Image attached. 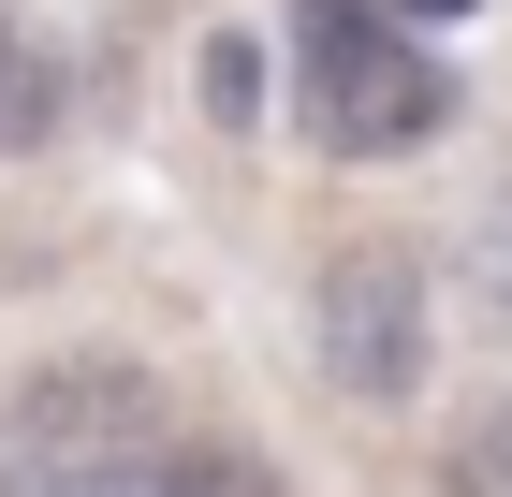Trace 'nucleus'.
Masks as SVG:
<instances>
[{
	"instance_id": "1",
	"label": "nucleus",
	"mask_w": 512,
	"mask_h": 497,
	"mask_svg": "<svg viewBox=\"0 0 512 497\" xmlns=\"http://www.w3.org/2000/svg\"><path fill=\"white\" fill-rule=\"evenodd\" d=\"M176 395L147 366H30L0 395V497H176Z\"/></svg>"
},
{
	"instance_id": "2",
	"label": "nucleus",
	"mask_w": 512,
	"mask_h": 497,
	"mask_svg": "<svg viewBox=\"0 0 512 497\" xmlns=\"http://www.w3.org/2000/svg\"><path fill=\"white\" fill-rule=\"evenodd\" d=\"M454 117V74L395 30V0H293V132L322 161H410Z\"/></svg>"
},
{
	"instance_id": "3",
	"label": "nucleus",
	"mask_w": 512,
	"mask_h": 497,
	"mask_svg": "<svg viewBox=\"0 0 512 497\" xmlns=\"http://www.w3.org/2000/svg\"><path fill=\"white\" fill-rule=\"evenodd\" d=\"M308 337H322V381L337 395H366V410H395V395H425V351H439V322H425V264L410 249H337L322 264V293H308Z\"/></svg>"
},
{
	"instance_id": "4",
	"label": "nucleus",
	"mask_w": 512,
	"mask_h": 497,
	"mask_svg": "<svg viewBox=\"0 0 512 497\" xmlns=\"http://www.w3.org/2000/svg\"><path fill=\"white\" fill-rule=\"evenodd\" d=\"M59 117H74V59L0 0V161H30V147H59Z\"/></svg>"
},
{
	"instance_id": "5",
	"label": "nucleus",
	"mask_w": 512,
	"mask_h": 497,
	"mask_svg": "<svg viewBox=\"0 0 512 497\" xmlns=\"http://www.w3.org/2000/svg\"><path fill=\"white\" fill-rule=\"evenodd\" d=\"M454 307H469L483 337H512V191L469 220V249H454Z\"/></svg>"
},
{
	"instance_id": "6",
	"label": "nucleus",
	"mask_w": 512,
	"mask_h": 497,
	"mask_svg": "<svg viewBox=\"0 0 512 497\" xmlns=\"http://www.w3.org/2000/svg\"><path fill=\"white\" fill-rule=\"evenodd\" d=\"M439 497H512V395H483L454 424V454H439Z\"/></svg>"
},
{
	"instance_id": "7",
	"label": "nucleus",
	"mask_w": 512,
	"mask_h": 497,
	"mask_svg": "<svg viewBox=\"0 0 512 497\" xmlns=\"http://www.w3.org/2000/svg\"><path fill=\"white\" fill-rule=\"evenodd\" d=\"M191 88H205V117H220V132H249V117H264V44H249V30H205Z\"/></svg>"
},
{
	"instance_id": "8",
	"label": "nucleus",
	"mask_w": 512,
	"mask_h": 497,
	"mask_svg": "<svg viewBox=\"0 0 512 497\" xmlns=\"http://www.w3.org/2000/svg\"><path fill=\"white\" fill-rule=\"evenodd\" d=\"M425 15H469V0H425Z\"/></svg>"
}]
</instances>
